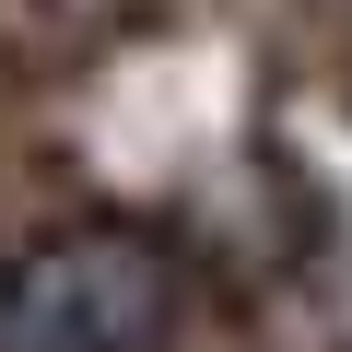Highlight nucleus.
Masks as SVG:
<instances>
[{
  "instance_id": "f257e3e1",
  "label": "nucleus",
  "mask_w": 352,
  "mask_h": 352,
  "mask_svg": "<svg viewBox=\"0 0 352 352\" xmlns=\"http://www.w3.org/2000/svg\"><path fill=\"white\" fill-rule=\"evenodd\" d=\"M176 317V258L141 223H71L0 270V352H153Z\"/></svg>"
}]
</instances>
